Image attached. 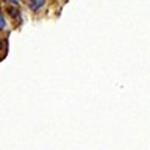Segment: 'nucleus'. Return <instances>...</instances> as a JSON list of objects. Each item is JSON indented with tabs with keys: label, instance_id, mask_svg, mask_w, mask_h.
I'll list each match as a JSON object with an SVG mask.
<instances>
[{
	"label": "nucleus",
	"instance_id": "nucleus-1",
	"mask_svg": "<svg viewBox=\"0 0 150 150\" xmlns=\"http://www.w3.org/2000/svg\"><path fill=\"white\" fill-rule=\"evenodd\" d=\"M44 3H45V0H30V8L33 11H38V9H41L44 6Z\"/></svg>",
	"mask_w": 150,
	"mask_h": 150
},
{
	"label": "nucleus",
	"instance_id": "nucleus-2",
	"mask_svg": "<svg viewBox=\"0 0 150 150\" xmlns=\"http://www.w3.org/2000/svg\"><path fill=\"white\" fill-rule=\"evenodd\" d=\"M5 25H6V22H5V17L2 16V13H0V30H3Z\"/></svg>",
	"mask_w": 150,
	"mask_h": 150
},
{
	"label": "nucleus",
	"instance_id": "nucleus-3",
	"mask_svg": "<svg viewBox=\"0 0 150 150\" xmlns=\"http://www.w3.org/2000/svg\"><path fill=\"white\" fill-rule=\"evenodd\" d=\"M8 2H13V3H17L19 0H8Z\"/></svg>",
	"mask_w": 150,
	"mask_h": 150
},
{
	"label": "nucleus",
	"instance_id": "nucleus-4",
	"mask_svg": "<svg viewBox=\"0 0 150 150\" xmlns=\"http://www.w3.org/2000/svg\"><path fill=\"white\" fill-rule=\"evenodd\" d=\"M0 49H2V42H0Z\"/></svg>",
	"mask_w": 150,
	"mask_h": 150
}]
</instances>
